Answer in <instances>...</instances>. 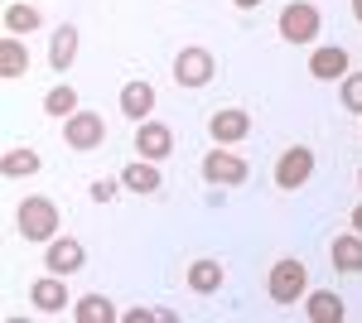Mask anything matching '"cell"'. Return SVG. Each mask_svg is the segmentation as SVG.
I'll return each instance as SVG.
<instances>
[{"instance_id": "6da1fadb", "label": "cell", "mask_w": 362, "mask_h": 323, "mask_svg": "<svg viewBox=\"0 0 362 323\" xmlns=\"http://www.w3.org/2000/svg\"><path fill=\"white\" fill-rule=\"evenodd\" d=\"M15 232L25 237V242H54L58 237V203L54 198H44V193H29L25 203L15 208Z\"/></svg>"}, {"instance_id": "7a4b0ae2", "label": "cell", "mask_w": 362, "mask_h": 323, "mask_svg": "<svg viewBox=\"0 0 362 323\" xmlns=\"http://www.w3.org/2000/svg\"><path fill=\"white\" fill-rule=\"evenodd\" d=\"M266 295L276 299V304H300L309 295V270L305 261H295V256H280L271 275H266Z\"/></svg>"}, {"instance_id": "3957f363", "label": "cell", "mask_w": 362, "mask_h": 323, "mask_svg": "<svg viewBox=\"0 0 362 323\" xmlns=\"http://www.w3.org/2000/svg\"><path fill=\"white\" fill-rule=\"evenodd\" d=\"M276 29H280L285 44H314L319 29H324V15H319V5H309V0H290V5L280 10Z\"/></svg>"}, {"instance_id": "277c9868", "label": "cell", "mask_w": 362, "mask_h": 323, "mask_svg": "<svg viewBox=\"0 0 362 323\" xmlns=\"http://www.w3.org/2000/svg\"><path fill=\"white\" fill-rule=\"evenodd\" d=\"M63 145L78 150V155L102 150V145H107V121H102L97 111H73V116L63 121Z\"/></svg>"}, {"instance_id": "5b68a950", "label": "cell", "mask_w": 362, "mask_h": 323, "mask_svg": "<svg viewBox=\"0 0 362 323\" xmlns=\"http://www.w3.org/2000/svg\"><path fill=\"white\" fill-rule=\"evenodd\" d=\"M213 73H218V63H213V54H208L203 44H189V49H179V58H174V82L189 87V92L208 87Z\"/></svg>"}, {"instance_id": "8992f818", "label": "cell", "mask_w": 362, "mask_h": 323, "mask_svg": "<svg viewBox=\"0 0 362 323\" xmlns=\"http://www.w3.org/2000/svg\"><path fill=\"white\" fill-rule=\"evenodd\" d=\"M247 160L242 155H232L227 145H218V150H208L203 155V179L213 184V189H237V184H247Z\"/></svg>"}, {"instance_id": "52a82bcc", "label": "cell", "mask_w": 362, "mask_h": 323, "mask_svg": "<svg viewBox=\"0 0 362 323\" xmlns=\"http://www.w3.org/2000/svg\"><path fill=\"white\" fill-rule=\"evenodd\" d=\"M309 179H314V150H309V145H290L276 160V189L300 193Z\"/></svg>"}, {"instance_id": "ba28073f", "label": "cell", "mask_w": 362, "mask_h": 323, "mask_svg": "<svg viewBox=\"0 0 362 323\" xmlns=\"http://www.w3.org/2000/svg\"><path fill=\"white\" fill-rule=\"evenodd\" d=\"M44 266L68 280V275H78V270L87 266V246L78 242V237H54V242L44 246Z\"/></svg>"}, {"instance_id": "9c48e42d", "label": "cell", "mask_w": 362, "mask_h": 323, "mask_svg": "<svg viewBox=\"0 0 362 323\" xmlns=\"http://www.w3.org/2000/svg\"><path fill=\"white\" fill-rule=\"evenodd\" d=\"M208 135H213V145H237L251 135V116L242 107H218L208 116Z\"/></svg>"}, {"instance_id": "30bf717a", "label": "cell", "mask_w": 362, "mask_h": 323, "mask_svg": "<svg viewBox=\"0 0 362 323\" xmlns=\"http://www.w3.org/2000/svg\"><path fill=\"white\" fill-rule=\"evenodd\" d=\"M136 150L140 160H169V150H174V131H169L165 121H140L136 126Z\"/></svg>"}, {"instance_id": "8fae6325", "label": "cell", "mask_w": 362, "mask_h": 323, "mask_svg": "<svg viewBox=\"0 0 362 323\" xmlns=\"http://www.w3.org/2000/svg\"><path fill=\"white\" fill-rule=\"evenodd\" d=\"M29 304L39 309V314H63L68 309V285H63V275H39L34 285H29Z\"/></svg>"}, {"instance_id": "7c38bea8", "label": "cell", "mask_w": 362, "mask_h": 323, "mask_svg": "<svg viewBox=\"0 0 362 323\" xmlns=\"http://www.w3.org/2000/svg\"><path fill=\"white\" fill-rule=\"evenodd\" d=\"M309 78H319V82L348 78V49H343V44H319V49L309 54Z\"/></svg>"}, {"instance_id": "4fadbf2b", "label": "cell", "mask_w": 362, "mask_h": 323, "mask_svg": "<svg viewBox=\"0 0 362 323\" xmlns=\"http://www.w3.org/2000/svg\"><path fill=\"white\" fill-rule=\"evenodd\" d=\"M227 280V266L223 261H213V256H203V261H194V266L184 270V285L194 290V295H213V290H223Z\"/></svg>"}, {"instance_id": "5bb4252c", "label": "cell", "mask_w": 362, "mask_h": 323, "mask_svg": "<svg viewBox=\"0 0 362 323\" xmlns=\"http://www.w3.org/2000/svg\"><path fill=\"white\" fill-rule=\"evenodd\" d=\"M305 319L309 323H343L348 309H343V299H338L334 290H309L305 295Z\"/></svg>"}, {"instance_id": "9a60e30c", "label": "cell", "mask_w": 362, "mask_h": 323, "mask_svg": "<svg viewBox=\"0 0 362 323\" xmlns=\"http://www.w3.org/2000/svg\"><path fill=\"white\" fill-rule=\"evenodd\" d=\"M150 111H155V87H150V82H126V87H121V116H131V121H150Z\"/></svg>"}, {"instance_id": "2e32d148", "label": "cell", "mask_w": 362, "mask_h": 323, "mask_svg": "<svg viewBox=\"0 0 362 323\" xmlns=\"http://www.w3.org/2000/svg\"><path fill=\"white\" fill-rule=\"evenodd\" d=\"M121 189H131V193H160V189H165V179H160V164H155V160L126 164V169H121Z\"/></svg>"}, {"instance_id": "e0dca14e", "label": "cell", "mask_w": 362, "mask_h": 323, "mask_svg": "<svg viewBox=\"0 0 362 323\" xmlns=\"http://www.w3.org/2000/svg\"><path fill=\"white\" fill-rule=\"evenodd\" d=\"M29 73V49H25V39L20 34H5L0 39V78H25Z\"/></svg>"}, {"instance_id": "ac0fdd59", "label": "cell", "mask_w": 362, "mask_h": 323, "mask_svg": "<svg viewBox=\"0 0 362 323\" xmlns=\"http://www.w3.org/2000/svg\"><path fill=\"white\" fill-rule=\"evenodd\" d=\"M73 58H78V25H58L54 39H49V63H54V73H68Z\"/></svg>"}, {"instance_id": "d6986e66", "label": "cell", "mask_w": 362, "mask_h": 323, "mask_svg": "<svg viewBox=\"0 0 362 323\" xmlns=\"http://www.w3.org/2000/svg\"><path fill=\"white\" fill-rule=\"evenodd\" d=\"M329 256H334V270L358 275V270H362V232H343V237H334Z\"/></svg>"}, {"instance_id": "ffe728a7", "label": "cell", "mask_w": 362, "mask_h": 323, "mask_svg": "<svg viewBox=\"0 0 362 323\" xmlns=\"http://www.w3.org/2000/svg\"><path fill=\"white\" fill-rule=\"evenodd\" d=\"M39 169H44V160H39V150H25V145L5 150V160H0V174H5V179H34Z\"/></svg>"}, {"instance_id": "44dd1931", "label": "cell", "mask_w": 362, "mask_h": 323, "mask_svg": "<svg viewBox=\"0 0 362 323\" xmlns=\"http://www.w3.org/2000/svg\"><path fill=\"white\" fill-rule=\"evenodd\" d=\"M39 25H44V15H39L29 0H15V5H5V34H20V39H25V34H34Z\"/></svg>"}, {"instance_id": "7402d4cb", "label": "cell", "mask_w": 362, "mask_h": 323, "mask_svg": "<svg viewBox=\"0 0 362 323\" xmlns=\"http://www.w3.org/2000/svg\"><path fill=\"white\" fill-rule=\"evenodd\" d=\"M73 319L78 323H116V304L107 295H83L73 304Z\"/></svg>"}, {"instance_id": "603a6c76", "label": "cell", "mask_w": 362, "mask_h": 323, "mask_svg": "<svg viewBox=\"0 0 362 323\" xmlns=\"http://www.w3.org/2000/svg\"><path fill=\"white\" fill-rule=\"evenodd\" d=\"M44 111H49V116H58V121H68V116L78 111V92H73L68 82L49 87V92H44Z\"/></svg>"}, {"instance_id": "cb8c5ba5", "label": "cell", "mask_w": 362, "mask_h": 323, "mask_svg": "<svg viewBox=\"0 0 362 323\" xmlns=\"http://www.w3.org/2000/svg\"><path fill=\"white\" fill-rule=\"evenodd\" d=\"M343 107L362 116V73H348L343 78Z\"/></svg>"}, {"instance_id": "d4e9b609", "label": "cell", "mask_w": 362, "mask_h": 323, "mask_svg": "<svg viewBox=\"0 0 362 323\" xmlns=\"http://www.w3.org/2000/svg\"><path fill=\"white\" fill-rule=\"evenodd\" d=\"M116 193H121V174H116V179H97V184H92V203H112Z\"/></svg>"}, {"instance_id": "484cf974", "label": "cell", "mask_w": 362, "mask_h": 323, "mask_svg": "<svg viewBox=\"0 0 362 323\" xmlns=\"http://www.w3.org/2000/svg\"><path fill=\"white\" fill-rule=\"evenodd\" d=\"M348 227H353V232H362V203L353 208V217H348Z\"/></svg>"}, {"instance_id": "4316f807", "label": "cell", "mask_w": 362, "mask_h": 323, "mask_svg": "<svg viewBox=\"0 0 362 323\" xmlns=\"http://www.w3.org/2000/svg\"><path fill=\"white\" fill-rule=\"evenodd\" d=\"M237 10H256V5H266V0H232Z\"/></svg>"}, {"instance_id": "83f0119b", "label": "cell", "mask_w": 362, "mask_h": 323, "mask_svg": "<svg viewBox=\"0 0 362 323\" xmlns=\"http://www.w3.org/2000/svg\"><path fill=\"white\" fill-rule=\"evenodd\" d=\"M353 20H358V25H362V0H353Z\"/></svg>"}, {"instance_id": "f1b7e54d", "label": "cell", "mask_w": 362, "mask_h": 323, "mask_svg": "<svg viewBox=\"0 0 362 323\" xmlns=\"http://www.w3.org/2000/svg\"><path fill=\"white\" fill-rule=\"evenodd\" d=\"M358 189H362V169H358Z\"/></svg>"}]
</instances>
